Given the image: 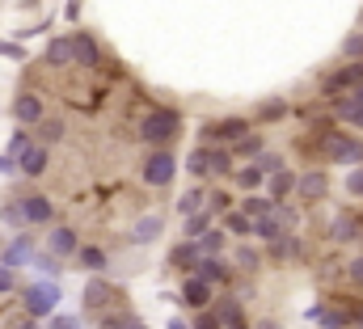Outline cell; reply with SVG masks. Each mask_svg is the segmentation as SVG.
I'll return each instance as SVG.
<instances>
[{
	"label": "cell",
	"instance_id": "60d3db41",
	"mask_svg": "<svg viewBox=\"0 0 363 329\" xmlns=\"http://www.w3.org/2000/svg\"><path fill=\"white\" fill-rule=\"evenodd\" d=\"M258 164H262V173H267V177H271V173H279V169H287L279 152H262V157H258Z\"/></svg>",
	"mask_w": 363,
	"mask_h": 329
},
{
	"label": "cell",
	"instance_id": "7c38bea8",
	"mask_svg": "<svg viewBox=\"0 0 363 329\" xmlns=\"http://www.w3.org/2000/svg\"><path fill=\"white\" fill-rule=\"evenodd\" d=\"M77 249H81V237H77V228H68V224H60V228L47 237V253H55L60 262H64V257H77Z\"/></svg>",
	"mask_w": 363,
	"mask_h": 329
},
{
	"label": "cell",
	"instance_id": "603a6c76",
	"mask_svg": "<svg viewBox=\"0 0 363 329\" xmlns=\"http://www.w3.org/2000/svg\"><path fill=\"white\" fill-rule=\"evenodd\" d=\"M220 220H224L220 228H224L228 237H254V220H250V216H245L241 207H237V211H224Z\"/></svg>",
	"mask_w": 363,
	"mask_h": 329
},
{
	"label": "cell",
	"instance_id": "5b68a950",
	"mask_svg": "<svg viewBox=\"0 0 363 329\" xmlns=\"http://www.w3.org/2000/svg\"><path fill=\"white\" fill-rule=\"evenodd\" d=\"M321 152H325L334 164H359L363 161V144L351 140L347 131H330V135L321 140Z\"/></svg>",
	"mask_w": 363,
	"mask_h": 329
},
{
	"label": "cell",
	"instance_id": "8d00e7d4",
	"mask_svg": "<svg viewBox=\"0 0 363 329\" xmlns=\"http://www.w3.org/2000/svg\"><path fill=\"white\" fill-rule=\"evenodd\" d=\"M220 321L228 329H245V317H241V304H220Z\"/></svg>",
	"mask_w": 363,
	"mask_h": 329
},
{
	"label": "cell",
	"instance_id": "6da1fadb",
	"mask_svg": "<svg viewBox=\"0 0 363 329\" xmlns=\"http://www.w3.org/2000/svg\"><path fill=\"white\" fill-rule=\"evenodd\" d=\"M178 135H182V114L178 110L157 106V110H148V114L140 118V140H144L148 148H174Z\"/></svg>",
	"mask_w": 363,
	"mask_h": 329
},
{
	"label": "cell",
	"instance_id": "ee69618b",
	"mask_svg": "<svg viewBox=\"0 0 363 329\" xmlns=\"http://www.w3.org/2000/svg\"><path fill=\"white\" fill-rule=\"evenodd\" d=\"M30 140H34V135H26V131H17V135L9 140V157H17L21 148H30Z\"/></svg>",
	"mask_w": 363,
	"mask_h": 329
},
{
	"label": "cell",
	"instance_id": "836d02e7",
	"mask_svg": "<svg viewBox=\"0 0 363 329\" xmlns=\"http://www.w3.org/2000/svg\"><path fill=\"white\" fill-rule=\"evenodd\" d=\"M334 114H338V118H347L351 127H359V131H363V106H351L347 97H338V101H334Z\"/></svg>",
	"mask_w": 363,
	"mask_h": 329
},
{
	"label": "cell",
	"instance_id": "9c48e42d",
	"mask_svg": "<svg viewBox=\"0 0 363 329\" xmlns=\"http://www.w3.org/2000/svg\"><path fill=\"white\" fill-rule=\"evenodd\" d=\"M325 190H330V177L321 169H308V173L296 177V199L300 203H317V199H325Z\"/></svg>",
	"mask_w": 363,
	"mask_h": 329
},
{
	"label": "cell",
	"instance_id": "8992f818",
	"mask_svg": "<svg viewBox=\"0 0 363 329\" xmlns=\"http://www.w3.org/2000/svg\"><path fill=\"white\" fill-rule=\"evenodd\" d=\"M17 207H21V220H26V228L55 224V203H51L47 194H26V199H17Z\"/></svg>",
	"mask_w": 363,
	"mask_h": 329
},
{
	"label": "cell",
	"instance_id": "484cf974",
	"mask_svg": "<svg viewBox=\"0 0 363 329\" xmlns=\"http://www.w3.org/2000/svg\"><path fill=\"white\" fill-rule=\"evenodd\" d=\"M47 64L68 68V64H72V38H51V43H47Z\"/></svg>",
	"mask_w": 363,
	"mask_h": 329
},
{
	"label": "cell",
	"instance_id": "3957f363",
	"mask_svg": "<svg viewBox=\"0 0 363 329\" xmlns=\"http://www.w3.org/2000/svg\"><path fill=\"white\" fill-rule=\"evenodd\" d=\"M55 304H60V287H55L51 279H43V283H30V287H26V317H30V321L51 317V313H55Z\"/></svg>",
	"mask_w": 363,
	"mask_h": 329
},
{
	"label": "cell",
	"instance_id": "816d5d0a",
	"mask_svg": "<svg viewBox=\"0 0 363 329\" xmlns=\"http://www.w3.org/2000/svg\"><path fill=\"white\" fill-rule=\"evenodd\" d=\"M13 329H38V321H30V317H26L21 325H13Z\"/></svg>",
	"mask_w": 363,
	"mask_h": 329
},
{
	"label": "cell",
	"instance_id": "f546056e",
	"mask_svg": "<svg viewBox=\"0 0 363 329\" xmlns=\"http://www.w3.org/2000/svg\"><path fill=\"white\" fill-rule=\"evenodd\" d=\"M211 220H216V216H211L207 207H203V211H194V216H186V228H182V237H190V241H199V237H203V233L211 228Z\"/></svg>",
	"mask_w": 363,
	"mask_h": 329
},
{
	"label": "cell",
	"instance_id": "bcb514c9",
	"mask_svg": "<svg viewBox=\"0 0 363 329\" xmlns=\"http://www.w3.org/2000/svg\"><path fill=\"white\" fill-rule=\"evenodd\" d=\"M347 279H351L355 287H363V257H355V262L347 266Z\"/></svg>",
	"mask_w": 363,
	"mask_h": 329
},
{
	"label": "cell",
	"instance_id": "7a4b0ae2",
	"mask_svg": "<svg viewBox=\"0 0 363 329\" xmlns=\"http://www.w3.org/2000/svg\"><path fill=\"white\" fill-rule=\"evenodd\" d=\"M140 177L148 182V186H157V190H165L174 177H178V157L169 152V148H152L144 164H140Z\"/></svg>",
	"mask_w": 363,
	"mask_h": 329
},
{
	"label": "cell",
	"instance_id": "681fc988",
	"mask_svg": "<svg viewBox=\"0 0 363 329\" xmlns=\"http://www.w3.org/2000/svg\"><path fill=\"white\" fill-rule=\"evenodd\" d=\"M0 173L9 177V173H17V157H9V152H0Z\"/></svg>",
	"mask_w": 363,
	"mask_h": 329
},
{
	"label": "cell",
	"instance_id": "4fadbf2b",
	"mask_svg": "<svg viewBox=\"0 0 363 329\" xmlns=\"http://www.w3.org/2000/svg\"><path fill=\"white\" fill-rule=\"evenodd\" d=\"M161 233H165V216H157V211L152 216H140L131 224V245H152Z\"/></svg>",
	"mask_w": 363,
	"mask_h": 329
},
{
	"label": "cell",
	"instance_id": "5bb4252c",
	"mask_svg": "<svg viewBox=\"0 0 363 329\" xmlns=\"http://www.w3.org/2000/svg\"><path fill=\"white\" fill-rule=\"evenodd\" d=\"M182 304H186V308H194V313L211 308V283H203L199 274H190V279H186V287H182Z\"/></svg>",
	"mask_w": 363,
	"mask_h": 329
},
{
	"label": "cell",
	"instance_id": "4dcf8cb0",
	"mask_svg": "<svg viewBox=\"0 0 363 329\" xmlns=\"http://www.w3.org/2000/svg\"><path fill=\"white\" fill-rule=\"evenodd\" d=\"M186 173H194V177H211V152H207V144H199V148L186 157Z\"/></svg>",
	"mask_w": 363,
	"mask_h": 329
},
{
	"label": "cell",
	"instance_id": "8fae6325",
	"mask_svg": "<svg viewBox=\"0 0 363 329\" xmlns=\"http://www.w3.org/2000/svg\"><path fill=\"white\" fill-rule=\"evenodd\" d=\"M194 274H199L203 283H211V287H220V283H228V279H233V266L224 262V253H216V257H199V266H194Z\"/></svg>",
	"mask_w": 363,
	"mask_h": 329
},
{
	"label": "cell",
	"instance_id": "d590c367",
	"mask_svg": "<svg viewBox=\"0 0 363 329\" xmlns=\"http://www.w3.org/2000/svg\"><path fill=\"white\" fill-rule=\"evenodd\" d=\"M207 211H211V216H224V211H233V194H228V190H216V194H207Z\"/></svg>",
	"mask_w": 363,
	"mask_h": 329
},
{
	"label": "cell",
	"instance_id": "f907efd6",
	"mask_svg": "<svg viewBox=\"0 0 363 329\" xmlns=\"http://www.w3.org/2000/svg\"><path fill=\"white\" fill-rule=\"evenodd\" d=\"M0 55H13V60H17V55H21V47H13V43H0Z\"/></svg>",
	"mask_w": 363,
	"mask_h": 329
},
{
	"label": "cell",
	"instance_id": "f35d334b",
	"mask_svg": "<svg viewBox=\"0 0 363 329\" xmlns=\"http://www.w3.org/2000/svg\"><path fill=\"white\" fill-rule=\"evenodd\" d=\"M347 194H351V199H363V164H355V169L347 173Z\"/></svg>",
	"mask_w": 363,
	"mask_h": 329
},
{
	"label": "cell",
	"instance_id": "ac0fdd59",
	"mask_svg": "<svg viewBox=\"0 0 363 329\" xmlns=\"http://www.w3.org/2000/svg\"><path fill=\"white\" fill-rule=\"evenodd\" d=\"M26 257H34V241H30V233H17V241L0 253V266H13V270H17Z\"/></svg>",
	"mask_w": 363,
	"mask_h": 329
},
{
	"label": "cell",
	"instance_id": "4316f807",
	"mask_svg": "<svg viewBox=\"0 0 363 329\" xmlns=\"http://www.w3.org/2000/svg\"><path fill=\"white\" fill-rule=\"evenodd\" d=\"M330 237H334V241H355V237H359V220H355V216H347V211H342V216H334Z\"/></svg>",
	"mask_w": 363,
	"mask_h": 329
},
{
	"label": "cell",
	"instance_id": "74e56055",
	"mask_svg": "<svg viewBox=\"0 0 363 329\" xmlns=\"http://www.w3.org/2000/svg\"><path fill=\"white\" fill-rule=\"evenodd\" d=\"M342 55L355 60V64H363V34H351V38L342 43Z\"/></svg>",
	"mask_w": 363,
	"mask_h": 329
},
{
	"label": "cell",
	"instance_id": "f1b7e54d",
	"mask_svg": "<svg viewBox=\"0 0 363 329\" xmlns=\"http://www.w3.org/2000/svg\"><path fill=\"white\" fill-rule=\"evenodd\" d=\"M207 152H211V177H233V148L211 144Z\"/></svg>",
	"mask_w": 363,
	"mask_h": 329
},
{
	"label": "cell",
	"instance_id": "f5cc1de1",
	"mask_svg": "<svg viewBox=\"0 0 363 329\" xmlns=\"http://www.w3.org/2000/svg\"><path fill=\"white\" fill-rule=\"evenodd\" d=\"M169 329H186V321H178V317H174V321H169Z\"/></svg>",
	"mask_w": 363,
	"mask_h": 329
},
{
	"label": "cell",
	"instance_id": "db71d44e",
	"mask_svg": "<svg viewBox=\"0 0 363 329\" xmlns=\"http://www.w3.org/2000/svg\"><path fill=\"white\" fill-rule=\"evenodd\" d=\"M355 325H359V329H363V313H359V317H355Z\"/></svg>",
	"mask_w": 363,
	"mask_h": 329
},
{
	"label": "cell",
	"instance_id": "2e32d148",
	"mask_svg": "<svg viewBox=\"0 0 363 329\" xmlns=\"http://www.w3.org/2000/svg\"><path fill=\"white\" fill-rule=\"evenodd\" d=\"M110 296H114V287L97 274V279H89L85 283V308L89 313H106V304H110Z\"/></svg>",
	"mask_w": 363,
	"mask_h": 329
},
{
	"label": "cell",
	"instance_id": "c3c4849f",
	"mask_svg": "<svg viewBox=\"0 0 363 329\" xmlns=\"http://www.w3.org/2000/svg\"><path fill=\"white\" fill-rule=\"evenodd\" d=\"M47 329H81V321H77V317H51Z\"/></svg>",
	"mask_w": 363,
	"mask_h": 329
},
{
	"label": "cell",
	"instance_id": "7402d4cb",
	"mask_svg": "<svg viewBox=\"0 0 363 329\" xmlns=\"http://www.w3.org/2000/svg\"><path fill=\"white\" fill-rule=\"evenodd\" d=\"M64 118H43L38 127H34V140L43 144V148H51V144H64Z\"/></svg>",
	"mask_w": 363,
	"mask_h": 329
},
{
	"label": "cell",
	"instance_id": "7bdbcfd3",
	"mask_svg": "<svg viewBox=\"0 0 363 329\" xmlns=\"http://www.w3.org/2000/svg\"><path fill=\"white\" fill-rule=\"evenodd\" d=\"M258 262H262V257H258V253H254L250 245H245V249H237V266H245V270H254Z\"/></svg>",
	"mask_w": 363,
	"mask_h": 329
},
{
	"label": "cell",
	"instance_id": "d6a6232c",
	"mask_svg": "<svg viewBox=\"0 0 363 329\" xmlns=\"http://www.w3.org/2000/svg\"><path fill=\"white\" fill-rule=\"evenodd\" d=\"M203 207H207V194H203L199 186H194V190H186V194L178 199V211H182V216H194V211H203Z\"/></svg>",
	"mask_w": 363,
	"mask_h": 329
},
{
	"label": "cell",
	"instance_id": "e575fe53",
	"mask_svg": "<svg viewBox=\"0 0 363 329\" xmlns=\"http://www.w3.org/2000/svg\"><path fill=\"white\" fill-rule=\"evenodd\" d=\"M308 317H313V321H321V325H325V329H342V325H347V321H351L347 313H334V308H313Z\"/></svg>",
	"mask_w": 363,
	"mask_h": 329
},
{
	"label": "cell",
	"instance_id": "11a10c76",
	"mask_svg": "<svg viewBox=\"0 0 363 329\" xmlns=\"http://www.w3.org/2000/svg\"><path fill=\"white\" fill-rule=\"evenodd\" d=\"M262 329H274V325H262Z\"/></svg>",
	"mask_w": 363,
	"mask_h": 329
},
{
	"label": "cell",
	"instance_id": "1f68e13d",
	"mask_svg": "<svg viewBox=\"0 0 363 329\" xmlns=\"http://www.w3.org/2000/svg\"><path fill=\"white\" fill-rule=\"evenodd\" d=\"M233 157H254V161H258V157H262V135H254V131L241 135V140L233 144Z\"/></svg>",
	"mask_w": 363,
	"mask_h": 329
},
{
	"label": "cell",
	"instance_id": "52a82bcc",
	"mask_svg": "<svg viewBox=\"0 0 363 329\" xmlns=\"http://www.w3.org/2000/svg\"><path fill=\"white\" fill-rule=\"evenodd\" d=\"M13 118H17L21 127H30V131H34V127L47 118L43 97H38V93H17V97H13Z\"/></svg>",
	"mask_w": 363,
	"mask_h": 329
},
{
	"label": "cell",
	"instance_id": "d4e9b609",
	"mask_svg": "<svg viewBox=\"0 0 363 329\" xmlns=\"http://www.w3.org/2000/svg\"><path fill=\"white\" fill-rule=\"evenodd\" d=\"M363 84V64H351V68H342L338 77H330L325 81V93H338V89H355Z\"/></svg>",
	"mask_w": 363,
	"mask_h": 329
},
{
	"label": "cell",
	"instance_id": "b9f144b4",
	"mask_svg": "<svg viewBox=\"0 0 363 329\" xmlns=\"http://www.w3.org/2000/svg\"><path fill=\"white\" fill-rule=\"evenodd\" d=\"M13 287H17V270H13V266H0V296L13 291Z\"/></svg>",
	"mask_w": 363,
	"mask_h": 329
},
{
	"label": "cell",
	"instance_id": "ab89813d",
	"mask_svg": "<svg viewBox=\"0 0 363 329\" xmlns=\"http://www.w3.org/2000/svg\"><path fill=\"white\" fill-rule=\"evenodd\" d=\"M34 266H38L43 274H51V279L60 274V257H55V253H38V257H34Z\"/></svg>",
	"mask_w": 363,
	"mask_h": 329
},
{
	"label": "cell",
	"instance_id": "83f0119b",
	"mask_svg": "<svg viewBox=\"0 0 363 329\" xmlns=\"http://www.w3.org/2000/svg\"><path fill=\"white\" fill-rule=\"evenodd\" d=\"M224 245H228V233H224V228H207V233L199 237V253H203V257L224 253Z\"/></svg>",
	"mask_w": 363,
	"mask_h": 329
},
{
	"label": "cell",
	"instance_id": "ffe728a7",
	"mask_svg": "<svg viewBox=\"0 0 363 329\" xmlns=\"http://www.w3.org/2000/svg\"><path fill=\"white\" fill-rule=\"evenodd\" d=\"M233 182H237L245 194H254L258 186H267V173H262V164H258V161H250V164H241V169L233 173Z\"/></svg>",
	"mask_w": 363,
	"mask_h": 329
},
{
	"label": "cell",
	"instance_id": "44dd1931",
	"mask_svg": "<svg viewBox=\"0 0 363 329\" xmlns=\"http://www.w3.org/2000/svg\"><path fill=\"white\" fill-rule=\"evenodd\" d=\"M254 237H258V241H267V245H274V241H283V237H287V228H283V220L271 211V216L254 220Z\"/></svg>",
	"mask_w": 363,
	"mask_h": 329
},
{
	"label": "cell",
	"instance_id": "f6af8a7d",
	"mask_svg": "<svg viewBox=\"0 0 363 329\" xmlns=\"http://www.w3.org/2000/svg\"><path fill=\"white\" fill-rule=\"evenodd\" d=\"M220 325H224V321H220L216 313H207V308H203V313H199V321H194V329H220Z\"/></svg>",
	"mask_w": 363,
	"mask_h": 329
},
{
	"label": "cell",
	"instance_id": "ba28073f",
	"mask_svg": "<svg viewBox=\"0 0 363 329\" xmlns=\"http://www.w3.org/2000/svg\"><path fill=\"white\" fill-rule=\"evenodd\" d=\"M47 164H51V152H47L38 140H30V148L17 152V173H26V177H43Z\"/></svg>",
	"mask_w": 363,
	"mask_h": 329
},
{
	"label": "cell",
	"instance_id": "cb8c5ba5",
	"mask_svg": "<svg viewBox=\"0 0 363 329\" xmlns=\"http://www.w3.org/2000/svg\"><path fill=\"white\" fill-rule=\"evenodd\" d=\"M241 211H245L250 220H262V216H271V211H274V199L254 190V194H245V199H241Z\"/></svg>",
	"mask_w": 363,
	"mask_h": 329
},
{
	"label": "cell",
	"instance_id": "7dc6e473",
	"mask_svg": "<svg viewBox=\"0 0 363 329\" xmlns=\"http://www.w3.org/2000/svg\"><path fill=\"white\" fill-rule=\"evenodd\" d=\"M101 329H135L131 317H101Z\"/></svg>",
	"mask_w": 363,
	"mask_h": 329
},
{
	"label": "cell",
	"instance_id": "9a60e30c",
	"mask_svg": "<svg viewBox=\"0 0 363 329\" xmlns=\"http://www.w3.org/2000/svg\"><path fill=\"white\" fill-rule=\"evenodd\" d=\"M296 177H300V173H291V169L271 173V177H267V194H271L274 203H287V199L296 194Z\"/></svg>",
	"mask_w": 363,
	"mask_h": 329
},
{
	"label": "cell",
	"instance_id": "30bf717a",
	"mask_svg": "<svg viewBox=\"0 0 363 329\" xmlns=\"http://www.w3.org/2000/svg\"><path fill=\"white\" fill-rule=\"evenodd\" d=\"M68 38H72V64H81V68H97V64H101V47H97L93 34L77 30V34H68Z\"/></svg>",
	"mask_w": 363,
	"mask_h": 329
},
{
	"label": "cell",
	"instance_id": "d6986e66",
	"mask_svg": "<svg viewBox=\"0 0 363 329\" xmlns=\"http://www.w3.org/2000/svg\"><path fill=\"white\" fill-rule=\"evenodd\" d=\"M72 262H77L81 270H89V274H101L110 257H106V249H101V245H81V249H77V257H72Z\"/></svg>",
	"mask_w": 363,
	"mask_h": 329
},
{
	"label": "cell",
	"instance_id": "e0dca14e",
	"mask_svg": "<svg viewBox=\"0 0 363 329\" xmlns=\"http://www.w3.org/2000/svg\"><path fill=\"white\" fill-rule=\"evenodd\" d=\"M199 241H190V237H182L178 245L169 249V266H178V270H194L199 266Z\"/></svg>",
	"mask_w": 363,
	"mask_h": 329
},
{
	"label": "cell",
	"instance_id": "277c9868",
	"mask_svg": "<svg viewBox=\"0 0 363 329\" xmlns=\"http://www.w3.org/2000/svg\"><path fill=\"white\" fill-rule=\"evenodd\" d=\"M241 135H250V123L245 118H220V123H207L203 131H199V140L211 148V144H220V148H233Z\"/></svg>",
	"mask_w": 363,
	"mask_h": 329
}]
</instances>
